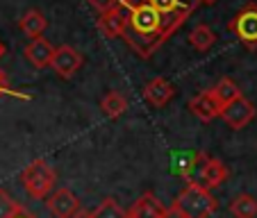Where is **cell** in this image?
<instances>
[{"mask_svg":"<svg viewBox=\"0 0 257 218\" xmlns=\"http://www.w3.org/2000/svg\"><path fill=\"white\" fill-rule=\"evenodd\" d=\"M121 37H123V41L127 44V48H130L135 55H139L141 59H148L157 48H162V44L166 41L162 34H139V32L127 30V28H125V32H123Z\"/></svg>","mask_w":257,"mask_h":218,"instance_id":"52a82bcc","label":"cell"},{"mask_svg":"<svg viewBox=\"0 0 257 218\" xmlns=\"http://www.w3.org/2000/svg\"><path fill=\"white\" fill-rule=\"evenodd\" d=\"M71 218H93V216H91L89 211H82V209H80V211H78V213H73Z\"/></svg>","mask_w":257,"mask_h":218,"instance_id":"4316f807","label":"cell"},{"mask_svg":"<svg viewBox=\"0 0 257 218\" xmlns=\"http://www.w3.org/2000/svg\"><path fill=\"white\" fill-rule=\"evenodd\" d=\"M228 179V168H225V164L221 159H212V157H207V161L203 164V168L198 170V179H196V184L205 186V189H216V186H221Z\"/></svg>","mask_w":257,"mask_h":218,"instance_id":"8fae6325","label":"cell"},{"mask_svg":"<svg viewBox=\"0 0 257 218\" xmlns=\"http://www.w3.org/2000/svg\"><path fill=\"white\" fill-rule=\"evenodd\" d=\"M228 30L246 48L255 50L257 48V5L255 3H248L246 7H241L234 14V19L228 23Z\"/></svg>","mask_w":257,"mask_h":218,"instance_id":"3957f363","label":"cell"},{"mask_svg":"<svg viewBox=\"0 0 257 218\" xmlns=\"http://www.w3.org/2000/svg\"><path fill=\"white\" fill-rule=\"evenodd\" d=\"M230 213L234 218H255L257 216V200L250 193H239L230 202Z\"/></svg>","mask_w":257,"mask_h":218,"instance_id":"ffe728a7","label":"cell"},{"mask_svg":"<svg viewBox=\"0 0 257 218\" xmlns=\"http://www.w3.org/2000/svg\"><path fill=\"white\" fill-rule=\"evenodd\" d=\"M137 5H148L164 16V14H173V12L191 14L198 7V3L196 0H121V7H125V10H132Z\"/></svg>","mask_w":257,"mask_h":218,"instance_id":"30bf717a","label":"cell"},{"mask_svg":"<svg viewBox=\"0 0 257 218\" xmlns=\"http://www.w3.org/2000/svg\"><path fill=\"white\" fill-rule=\"evenodd\" d=\"M46 204H48V211L53 213L55 218H71L73 213L80 211V200L75 198L71 189H57L46 198Z\"/></svg>","mask_w":257,"mask_h":218,"instance_id":"9c48e42d","label":"cell"},{"mask_svg":"<svg viewBox=\"0 0 257 218\" xmlns=\"http://www.w3.org/2000/svg\"><path fill=\"white\" fill-rule=\"evenodd\" d=\"M100 109H102V114H105L107 118L116 121L118 116H123V114H125L127 100H125V96H123V93L109 91V93H107V96L100 100Z\"/></svg>","mask_w":257,"mask_h":218,"instance_id":"ac0fdd59","label":"cell"},{"mask_svg":"<svg viewBox=\"0 0 257 218\" xmlns=\"http://www.w3.org/2000/svg\"><path fill=\"white\" fill-rule=\"evenodd\" d=\"M91 216L93 218H125V211H123L121 204H118L114 198H105L96 207V211H93Z\"/></svg>","mask_w":257,"mask_h":218,"instance_id":"44dd1931","label":"cell"},{"mask_svg":"<svg viewBox=\"0 0 257 218\" xmlns=\"http://www.w3.org/2000/svg\"><path fill=\"white\" fill-rule=\"evenodd\" d=\"M89 5L93 7L96 12H107V10H112V7H116V5H121V0H87Z\"/></svg>","mask_w":257,"mask_h":218,"instance_id":"603a6c76","label":"cell"},{"mask_svg":"<svg viewBox=\"0 0 257 218\" xmlns=\"http://www.w3.org/2000/svg\"><path fill=\"white\" fill-rule=\"evenodd\" d=\"M25 57H28V62L32 64V66L48 68L50 62H53V57H55V48L48 39L39 37V39H32L28 44V48H25Z\"/></svg>","mask_w":257,"mask_h":218,"instance_id":"5bb4252c","label":"cell"},{"mask_svg":"<svg viewBox=\"0 0 257 218\" xmlns=\"http://www.w3.org/2000/svg\"><path fill=\"white\" fill-rule=\"evenodd\" d=\"M173 96H175L173 84H171L169 80H164V78L151 80V82L146 84V89H144V100L148 102V105H153V107H164L169 100H173Z\"/></svg>","mask_w":257,"mask_h":218,"instance_id":"4fadbf2b","label":"cell"},{"mask_svg":"<svg viewBox=\"0 0 257 218\" xmlns=\"http://www.w3.org/2000/svg\"><path fill=\"white\" fill-rule=\"evenodd\" d=\"M255 114H257L255 105H252L250 100H246L243 96L237 98V100H232L230 105H225L223 109H221V118H223L232 130H241V127H246L248 123L255 118Z\"/></svg>","mask_w":257,"mask_h":218,"instance_id":"5b68a950","label":"cell"},{"mask_svg":"<svg viewBox=\"0 0 257 218\" xmlns=\"http://www.w3.org/2000/svg\"><path fill=\"white\" fill-rule=\"evenodd\" d=\"M173 204L185 218H209L218 207L216 198L205 186L196 184V182H189L185 189L180 191L178 200Z\"/></svg>","mask_w":257,"mask_h":218,"instance_id":"6da1fadb","label":"cell"},{"mask_svg":"<svg viewBox=\"0 0 257 218\" xmlns=\"http://www.w3.org/2000/svg\"><path fill=\"white\" fill-rule=\"evenodd\" d=\"M3 55H5V46L0 44V57H3Z\"/></svg>","mask_w":257,"mask_h":218,"instance_id":"f1b7e54d","label":"cell"},{"mask_svg":"<svg viewBox=\"0 0 257 218\" xmlns=\"http://www.w3.org/2000/svg\"><path fill=\"white\" fill-rule=\"evenodd\" d=\"M164 218H185V216H182V213L178 211V207H175V204H173V207L164 209Z\"/></svg>","mask_w":257,"mask_h":218,"instance_id":"cb8c5ba5","label":"cell"},{"mask_svg":"<svg viewBox=\"0 0 257 218\" xmlns=\"http://www.w3.org/2000/svg\"><path fill=\"white\" fill-rule=\"evenodd\" d=\"M82 62L84 59H82V53H80V50L71 48V46H62V48L55 50V57H53V62H50V68L57 73L59 78L68 80L80 71Z\"/></svg>","mask_w":257,"mask_h":218,"instance_id":"8992f818","label":"cell"},{"mask_svg":"<svg viewBox=\"0 0 257 218\" xmlns=\"http://www.w3.org/2000/svg\"><path fill=\"white\" fill-rule=\"evenodd\" d=\"M3 93H7V87H5V75L0 71V96H3Z\"/></svg>","mask_w":257,"mask_h":218,"instance_id":"484cf974","label":"cell"},{"mask_svg":"<svg viewBox=\"0 0 257 218\" xmlns=\"http://www.w3.org/2000/svg\"><path fill=\"white\" fill-rule=\"evenodd\" d=\"M46 25H48V19H46L39 10L25 12V14L21 16V21H19L21 32H23L25 37H30V39H39V37H44Z\"/></svg>","mask_w":257,"mask_h":218,"instance_id":"2e32d148","label":"cell"},{"mask_svg":"<svg viewBox=\"0 0 257 218\" xmlns=\"http://www.w3.org/2000/svg\"><path fill=\"white\" fill-rule=\"evenodd\" d=\"M189 44L194 46L196 50L205 53V50H209L214 44H216V34L212 32V28H209V25L200 23V25H196V28L189 32Z\"/></svg>","mask_w":257,"mask_h":218,"instance_id":"d6986e66","label":"cell"},{"mask_svg":"<svg viewBox=\"0 0 257 218\" xmlns=\"http://www.w3.org/2000/svg\"><path fill=\"white\" fill-rule=\"evenodd\" d=\"M209 91H212V96L216 98V102L221 105V109H223L225 105H230L232 100L241 98V91H239V87L230 78H221L216 82V87H212Z\"/></svg>","mask_w":257,"mask_h":218,"instance_id":"e0dca14e","label":"cell"},{"mask_svg":"<svg viewBox=\"0 0 257 218\" xmlns=\"http://www.w3.org/2000/svg\"><path fill=\"white\" fill-rule=\"evenodd\" d=\"M160 12L148 5H137L127 10V30L139 34H160Z\"/></svg>","mask_w":257,"mask_h":218,"instance_id":"277c9868","label":"cell"},{"mask_svg":"<svg viewBox=\"0 0 257 218\" xmlns=\"http://www.w3.org/2000/svg\"><path fill=\"white\" fill-rule=\"evenodd\" d=\"M21 182H23L25 191H28L32 198L37 200H46L55 189V182H57V175L50 168L48 161L37 159L32 164H28L21 173Z\"/></svg>","mask_w":257,"mask_h":218,"instance_id":"7a4b0ae2","label":"cell"},{"mask_svg":"<svg viewBox=\"0 0 257 218\" xmlns=\"http://www.w3.org/2000/svg\"><path fill=\"white\" fill-rule=\"evenodd\" d=\"M14 218H37V216H34V213H30V211H28V209H25V207H23V209H21V211H19V213H16V216H14Z\"/></svg>","mask_w":257,"mask_h":218,"instance_id":"d4e9b609","label":"cell"},{"mask_svg":"<svg viewBox=\"0 0 257 218\" xmlns=\"http://www.w3.org/2000/svg\"><path fill=\"white\" fill-rule=\"evenodd\" d=\"M189 109L196 118H200L203 123L214 121L216 116H221V105L216 102V98L212 96V91H200L198 96H194L189 100Z\"/></svg>","mask_w":257,"mask_h":218,"instance_id":"7c38bea8","label":"cell"},{"mask_svg":"<svg viewBox=\"0 0 257 218\" xmlns=\"http://www.w3.org/2000/svg\"><path fill=\"white\" fill-rule=\"evenodd\" d=\"M96 25L107 39H116V37H121L127 28V10L121 5H116V7H112V10L102 12V14L98 16Z\"/></svg>","mask_w":257,"mask_h":218,"instance_id":"ba28073f","label":"cell"},{"mask_svg":"<svg viewBox=\"0 0 257 218\" xmlns=\"http://www.w3.org/2000/svg\"><path fill=\"white\" fill-rule=\"evenodd\" d=\"M21 209H23V204L12 200V195L5 189H0V218H14Z\"/></svg>","mask_w":257,"mask_h":218,"instance_id":"7402d4cb","label":"cell"},{"mask_svg":"<svg viewBox=\"0 0 257 218\" xmlns=\"http://www.w3.org/2000/svg\"><path fill=\"white\" fill-rule=\"evenodd\" d=\"M125 218H164V207L153 193H144L135 200L130 211H125Z\"/></svg>","mask_w":257,"mask_h":218,"instance_id":"9a60e30c","label":"cell"},{"mask_svg":"<svg viewBox=\"0 0 257 218\" xmlns=\"http://www.w3.org/2000/svg\"><path fill=\"white\" fill-rule=\"evenodd\" d=\"M196 3H198V5H216L218 0H196Z\"/></svg>","mask_w":257,"mask_h":218,"instance_id":"83f0119b","label":"cell"}]
</instances>
